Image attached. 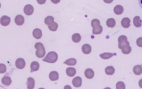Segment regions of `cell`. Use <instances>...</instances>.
Returning <instances> with one entry per match:
<instances>
[{
    "instance_id": "6da1fadb",
    "label": "cell",
    "mask_w": 142,
    "mask_h": 89,
    "mask_svg": "<svg viewBox=\"0 0 142 89\" xmlns=\"http://www.w3.org/2000/svg\"><path fill=\"white\" fill-rule=\"evenodd\" d=\"M35 47L37 50L36 52V55L39 58H42L44 57L46 54L45 48L41 43L38 42L36 43Z\"/></svg>"
},
{
    "instance_id": "7a4b0ae2",
    "label": "cell",
    "mask_w": 142,
    "mask_h": 89,
    "mask_svg": "<svg viewBox=\"0 0 142 89\" xmlns=\"http://www.w3.org/2000/svg\"><path fill=\"white\" fill-rule=\"evenodd\" d=\"M58 58V56L57 53L51 51L48 52L42 61L49 63H54L57 62Z\"/></svg>"
},
{
    "instance_id": "3957f363",
    "label": "cell",
    "mask_w": 142,
    "mask_h": 89,
    "mask_svg": "<svg viewBox=\"0 0 142 89\" xmlns=\"http://www.w3.org/2000/svg\"><path fill=\"white\" fill-rule=\"evenodd\" d=\"M127 38L126 36L125 35L120 36L118 39L119 48L122 49L125 47L130 46L129 43L127 41Z\"/></svg>"
},
{
    "instance_id": "277c9868",
    "label": "cell",
    "mask_w": 142,
    "mask_h": 89,
    "mask_svg": "<svg viewBox=\"0 0 142 89\" xmlns=\"http://www.w3.org/2000/svg\"><path fill=\"white\" fill-rule=\"evenodd\" d=\"M15 64L16 67L20 70L24 69L26 65L24 59L22 58H19L16 59Z\"/></svg>"
},
{
    "instance_id": "5b68a950",
    "label": "cell",
    "mask_w": 142,
    "mask_h": 89,
    "mask_svg": "<svg viewBox=\"0 0 142 89\" xmlns=\"http://www.w3.org/2000/svg\"><path fill=\"white\" fill-rule=\"evenodd\" d=\"M25 14L26 15L30 16L32 15L34 12V8L30 4L26 5L24 8Z\"/></svg>"
},
{
    "instance_id": "8992f818",
    "label": "cell",
    "mask_w": 142,
    "mask_h": 89,
    "mask_svg": "<svg viewBox=\"0 0 142 89\" xmlns=\"http://www.w3.org/2000/svg\"><path fill=\"white\" fill-rule=\"evenodd\" d=\"M10 22V18L7 16H3L1 19V24L3 26H8Z\"/></svg>"
},
{
    "instance_id": "52a82bcc",
    "label": "cell",
    "mask_w": 142,
    "mask_h": 89,
    "mask_svg": "<svg viewBox=\"0 0 142 89\" xmlns=\"http://www.w3.org/2000/svg\"><path fill=\"white\" fill-rule=\"evenodd\" d=\"M72 84L76 87H81L82 84V79L81 77L77 76L73 79L72 81Z\"/></svg>"
},
{
    "instance_id": "ba28073f",
    "label": "cell",
    "mask_w": 142,
    "mask_h": 89,
    "mask_svg": "<svg viewBox=\"0 0 142 89\" xmlns=\"http://www.w3.org/2000/svg\"><path fill=\"white\" fill-rule=\"evenodd\" d=\"M15 21V24L18 26H21L23 25L25 22V18L22 15H18L16 16Z\"/></svg>"
},
{
    "instance_id": "9c48e42d",
    "label": "cell",
    "mask_w": 142,
    "mask_h": 89,
    "mask_svg": "<svg viewBox=\"0 0 142 89\" xmlns=\"http://www.w3.org/2000/svg\"><path fill=\"white\" fill-rule=\"evenodd\" d=\"M84 74L86 77L89 79H91L94 77V72L91 69L88 68L85 71Z\"/></svg>"
},
{
    "instance_id": "30bf717a",
    "label": "cell",
    "mask_w": 142,
    "mask_h": 89,
    "mask_svg": "<svg viewBox=\"0 0 142 89\" xmlns=\"http://www.w3.org/2000/svg\"><path fill=\"white\" fill-rule=\"evenodd\" d=\"M32 35L33 37L36 39H40L42 36V33L41 30L38 28L35 29L33 31Z\"/></svg>"
},
{
    "instance_id": "8fae6325",
    "label": "cell",
    "mask_w": 142,
    "mask_h": 89,
    "mask_svg": "<svg viewBox=\"0 0 142 89\" xmlns=\"http://www.w3.org/2000/svg\"><path fill=\"white\" fill-rule=\"evenodd\" d=\"M82 52L85 54H89L91 53L92 51L91 46L88 44H84L82 47Z\"/></svg>"
},
{
    "instance_id": "7c38bea8",
    "label": "cell",
    "mask_w": 142,
    "mask_h": 89,
    "mask_svg": "<svg viewBox=\"0 0 142 89\" xmlns=\"http://www.w3.org/2000/svg\"><path fill=\"white\" fill-rule=\"evenodd\" d=\"M130 20L128 18H124L121 21V25L123 27L125 28H127L130 26Z\"/></svg>"
},
{
    "instance_id": "4fadbf2b",
    "label": "cell",
    "mask_w": 142,
    "mask_h": 89,
    "mask_svg": "<svg viewBox=\"0 0 142 89\" xmlns=\"http://www.w3.org/2000/svg\"><path fill=\"white\" fill-rule=\"evenodd\" d=\"M93 28V34L94 35H99L101 34L103 31V28L99 24L94 26Z\"/></svg>"
},
{
    "instance_id": "5bb4252c",
    "label": "cell",
    "mask_w": 142,
    "mask_h": 89,
    "mask_svg": "<svg viewBox=\"0 0 142 89\" xmlns=\"http://www.w3.org/2000/svg\"><path fill=\"white\" fill-rule=\"evenodd\" d=\"M142 21L139 16H135L133 20L134 25L137 28L140 27L142 25Z\"/></svg>"
},
{
    "instance_id": "9a60e30c",
    "label": "cell",
    "mask_w": 142,
    "mask_h": 89,
    "mask_svg": "<svg viewBox=\"0 0 142 89\" xmlns=\"http://www.w3.org/2000/svg\"><path fill=\"white\" fill-rule=\"evenodd\" d=\"M2 83L6 86H8L12 83V80L10 77L5 76L2 80Z\"/></svg>"
},
{
    "instance_id": "2e32d148",
    "label": "cell",
    "mask_w": 142,
    "mask_h": 89,
    "mask_svg": "<svg viewBox=\"0 0 142 89\" xmlns=\"http://www.w3.org/2000/svg\"><path fill=\"white\" fill-rule=\"evenodd\" d=\"M49 77L51 81H55L57 80L59 78V74L57 71H52L49 73Z\"/></svg>"
},
{
    "instance_id": "e0dca14e",
    "label": "cell",
    "mask_w": 142,
    "mask_h": 89,
    "mask_svg": "<svg viewBox=\"0 0 142 89\" xmlns=\"http://www.w3.org/2000/svg\"><path fill=\"white\" fill-rule=\"evenodd\" d=\"M39 67H40V65L38 62L36 61L32 62L31 63L30 65L31 73L38 71Z\"/></svg>"
},
{
    "instance_id": "ac0fdd59",
    "label": "cell",
    "mask_w": 142,
    "mask_h": 89,
    "mask_svg": "<svg viewBox=\"0 0 142 89\" xmlns=\"http://www.w3.org/2000/svg\"><path fill=\"white\" fill-rule=\"evenodd\" d=\"M115 14L117 15H119L123 14L124 9L123 6L120 5L115 6L114 9Z\"/></svg>"
},
{
    "instance_id": "d6986e66",
    "label": "cell",
    "mask_w": 142,
    "mask_h": 89,
    "mask_svg": "<svg viewBox=\"0 0 142 89\" xmlns=\"http://www.w3.org/2000/svg\"><path fill=\"white\" fill-rule=\"evenodd\" d=\"M66 71L67 75L70 77H73L76 74V70L74 68H68Z\"/></svg>"
},
{
    "instance_id": "ffe728a7",
    "label": "cell",
    "mask_w": 142,
    "mask_h": 89,
    "mask_svg": "<svg viewBox=\"0 0 142 89\" xmlns=\"http://www.w3.org/2000/svg\"><path fill=\"white\" fill-rule=\"evenodd\" d=\"M35 81L34 79L30 77L27 79V82L26 84L27 86V88L29 89H32L35 87Z\"/></svg>"
},
{
    "instance_id": "44dd1931",
    "label": "cell",
    "mask_w": 142,
    "mask_h": 89,
    "mask_svg": "<svg viewBox=\"0 0 142 89\" xmlns=\"http://www.w3.org/2000/svg\"><path fill=\"white\" fill-rule=\"evenodd\" d=\"M134 73L137 75H140L142 73V67L141 65H138L135 66L133 69Z\"/></svg>"
},
{
    "instance_id": "7402d4cb",
    "label": "cell",
    "mask_w": 142,
    "mask_h": 89,
    "mask_svg": "<svg viewBox=\"0 0 142 89\" xmlns=\"http://www.w3.org/2000/svg\"><path fill=\"white\" fill-rule=\"evenodd\" d=\"M106 74L107 75H113L115 72V69L112 66H108L105 69Z\"/></svg>"
},
{
    "instance_id": "603a6c76",
    "label": "cell",
    "mask_w": 142,
    "mask_h": 89,
    "mask_svg": "<svg viewBox=\"0 0 142 89\" xmlns=\"http://www.w3.org/2000/svg\"><path fill=\"white\" fill-rule=\"evenodd\" d=\"M106 25L108 27L113 28L116 25V21L113 18H109L106 21Z\"/></svg>"
},
{
    "instance_id": "cb8c5ba5",
    "label": "cell",
    "mask_w": 142,
    "mask_h": 89,
    "mask_svg": "<svg viewBox=\"0 0 142 89\" xmlns=\"http://www.w3.org/2000/svg\"><path fill=\"white\" fill-rule=\"evenodd\" d=\"M63 63L69 65L74 66L76 64L77 61L75 59L71 58L67 59Z\"/></svg>"
},
{
    "instance_id": "d4e9b609",
    "label": "cell",
    "mask_w": 142,
    "mask_h": 89,
    "mask_svg": "<svg viewBox=\"0 0 142 89\" xmlns=\"http://www.w3.org/2000/svg\"><path fill=\"white\" fill-rule=\"evenodd\" d=\"M81 37L80 35L78 33L74 34L72 36V40L75 43H78L81 40Z\"/></svg>"
},
{
    "instance_id": "484cf974",
    "label": "cell",
    "mask_w": 142,
    "mask_h": 89,
    "mask_svg": "<svg viewBox=\"0 0 142 89\" xmlns=\"http://www.w3.org/2000/svg\"><path fill=\"white\" fill-rule=\"evenodd\" d=\"M115 55L114 53L110 52H105L100 54V57L104 59H110Z\"/></svg>"
},
{
    "instance_id": "4316f807",
    "label": "cell",
    "mask_w": 142,
    "mask_h": 89,
    "mask_svg": "<svg viewBox=\"0 0 142 89\" xmlns=\"http://www.w3.org/2000/svg\"><path fill=\"white\" fill-rule=\"evenodd\" d=\"M58 27V24L54 21H53L50 25H48L49 29L52 31H57Z\"/></svg>"
},
{
    "instance_id": "83f0119b",
    "label": "cell",
    "mask_w": 142,
    "mask_h": 89,
    "mask_svg": "<svg viewBox=\"0 0 142 89\" xmlns=\"http://www.w3.org/2000/svg\"><path fill=\"white\" fill-rule=\"evenodd\" d=\"M54 18L52 16H49L45 18V23L46 25H49L54 21Z\"/></svg>"
},
{
    "instance_id": "f1b7e54d",
    "label": "cell",
    "mask_w": 142,
    "mask_h": 89,
    "mask_svg": "<svg viewBox=\"0 0 142 89\" xmlns=\"http://www.w3.org/2000/svg\"><path fill=\"white\" fill-rule=\"evenodd\" d=\"M132 48L130 46L125 47L122 49V52L124 54H128L130 53Z\"/></svg>"
},
{
    "instance_id": "f546056e",
    "label": "cell",
    "mask_w": 142,
    "mask_h": 89,
    "mask_svg": "<svg viewBox=\"0 0 142 89\" xmlns=\"http://www.w3.org/2000/svg\"><path fill=\"white\" fill-rule=\"evenodd\" d=\"M116 89H125V85L123 82H118L116 84Z\"/></svg>"
},
{
    "instance_id": "4dcf8cb0",
    "label": "cell",
    "mask_w": 142,
    "mask_h": 89,
    "mask_svg": "<svg viewBox=\"0 0 142 89\" xmlns=\"http://www.w3.org/2000/svg\"><path fill=\"white\" fill-rule=\"evenodd\" d=\"M6 65L4 64H0V73L4 74L5 73L6 71Z\"/></svg>"
},
{
    "instance_id": "1f68e13d",
    "label": "cell",
    "mask_w": 142,
    "mask_h": 89,
    "mask_svg": "<svg viewBox=\"0 0 142 89\" xmlns=\"http://www.w3.org/2000/svg\"><path fill=\"white\" fill-rule=\"evenodd\" d=\"M100 24V22L97 19H94L91 21V25L92 27L95 25Z\"/></svg>"
},
{
    "instance_id": "d6a6232c",
    "label": "cell",
    "mask_w": 142,
    "mask_h": 89,
    "mask_svg": "<svg viewBox=\"0 0 142 89\" xmlns=\"http://www.w3.org/2000/svg\"><path fill=\"white\" fill-rule=\"evenodd\" d=\"M136 43L138 47H142V37L138 38L137 39Z\"/></svg>"
},
{
    "instance_id": "836d02e7",
    "label": "cell",
    "mask_w": 142,
    "mask_h": 89,
    "mask_svg": "<svg viewBox=\"0 0 142 89\" xmlns=\"http://www.w3.org/2000/svg\"><path fill=\"white\" fill-rule=\"evenodd\" d=\"M47 0H37L38 4L40 5H42L45 4Z\"/></svg>"
},
{
    "instance_id": "e575fe53",
    "label": "cell",
    "mask_w": 142,
    "mask_h": 89,
    "mask_svg": "<svg viewBox=\"0 0 142 89\" xmlns=\"http://www.w3.org/2000/svg\"><path fill=\"white\" fill-rule=\"evenodd\" d=\"M61 0H51V1L55 4H58L60 2Z\"/></svg>"
},
{
    "instance_id": "d590c367",
    "label": "cell",
    "mask_w": 142,
    "mask_h": 89,
    "mask_svg": "<svg viewBox=\"0 0 142 89\" xmlns=\"http://www.w3.org/2000/svg\"><path fill=\"white\" fill-rule=\"evenodd\" d=\"M104 2L107 4H110L113 1V0H103Z\"/></svg>"
},
{
    "instance_id": "8d00e7d4",
    "label": "cell",
    "mask_w": 142,
    "mask_h": 89,
    "mask_svg": "<svg viewBox=\"0 0 142 89\" xmlns=\"http://www.w3.org/2000/svg\"><path fill=\"white\" fill-rule=\"evenodd\" d=\"M139 85L141 88H142V79L139 82Z\"/></svg>"
},
{
    "instance_id": "74e56055",
    "label": "cell",
    "mask_w": 142,
    "mask_h": 89,
    "mask_svg": "<svg viewBox=\"0 0 142 89\" xmlns=\"http://www.w3.org/2000/svg\"><path fill=\"white\" fill-rule=\"evenodd\" d=\"M139 4L140 6V7L142 8V0H138Z\"/></svg>"
}]
</instances>
